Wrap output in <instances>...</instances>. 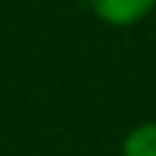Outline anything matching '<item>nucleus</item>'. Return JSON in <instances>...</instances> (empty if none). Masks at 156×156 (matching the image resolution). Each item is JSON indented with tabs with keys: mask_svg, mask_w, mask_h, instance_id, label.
<instances>
[{
	"mask_svg": "<svg viewBox=\"0 0 156 156\" xmlns=\"http://www.w3.org/2000/svg\"><path fill=\"white\" fill-rule=\"evenodd\" d=\"M156 0H90L95 17L110 26H130L153 9Z\"/></svg>",
	"mask_w": 156,
	"mask_h": 156,
	"instance_id": "1",
	"label": "nucleus"
},
{
	"mask_svg": "<svg viewBox=\"0 0 156 156\" xmlns=\"http://www.w3.org/2000/svg\"><path fill=\"white\" fill-rule=\"evenodd\" d=\"M122 156H156V122L139 124L124 136Z\"/></svg>",
	"mask_w": 156,
	"mask_h": 156,
	"instance_id": "2",
	"label": "nucleus"
}]
</instances>
